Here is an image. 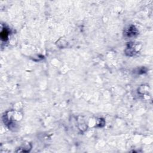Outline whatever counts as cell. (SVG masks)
I'll list each match as a JSON object with an SVG mask.
<instances>
[{"instance_id": "obj_1", "label": "cell", "mask_w": 153, "mask_h": 153, "mask_svg": "<svg viewBox=\"0 0 153 153\" xmlns=\"http://www.w3.org/2000/svg\"><path fill=\"white\" fill-rule=\"evenodd\" d=\"M8 35H9V32H8L6 28H4L1 32V40H4V41H6L7 40Z\"/></svg>"}]
</instances>
